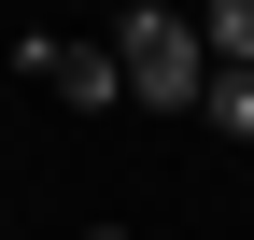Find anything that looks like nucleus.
Instances as JSON below:
<instances>
[{"instance_id":"obj_1","label":"nucleus","mask_w":254,"mask_h":240,"mask_svg":"<svg viewBox=\"0 0 254 240\" xmlns=\"http://www.w3.org/2000/svg\"><path fill=\"white\" fill-rule=\"evenodd\" d=\"M113 71H127L141 113H198L212 99V43H198V14H170V0H127L113 14Z\"/></svg>"},{"instance_id":"obj_4","label":"nucleus","mask_w":254,"mask_h":240,"mask_svg":"<svg viewBox=\"0 0 254 240\" xmlns=\"http://www.w3.org/2000/svg\"><path fill=\"white\" fill-rule=\"evenodd\" d=\"M198 113H212L226 141H254V71H212V99H198Z\"/></svg>"},{"instance_id":"obj_3","label":"nucleus","mask_w":254,"mask_h":240,"mask_svg":"<svg viewBox=\"0 0 254 240\" xmlns=\"http://www.w3.org/2000/svg\"><path fill=\"white\" fill-rule=\"evenodd\" d=\"M198 43H212V71H254V0H212Z\"/></svg>"},{"instance_id":"obj_2","label":"nucleus","mask_w":254,"mask_h":240,"mask_svg":"<svg viewBox=\"0 0 254 240\" xmlns=\"http://www.w3.org/2000/svg\"><path fill=\"white\" fill-rule=\"evenodd\" d=\"M14 71H28V85H57L71 113H113V99H127V71H113V28H99V43H57V28H28V43H14Z\"/></svg>"},{"instance_id":"obj_5","label":"nucleus","mask_w":254,"mask_h":240,"mask_svg":"<svg viewBox=\"0 0 254 240\" xmlns=\"http://www.w3.org/2000/svg\"><path fill=\"white\" fill-rule=\"evenodd\" d=\"M85 240H127V226H85Z\"/></svg>"}]
</instances>
